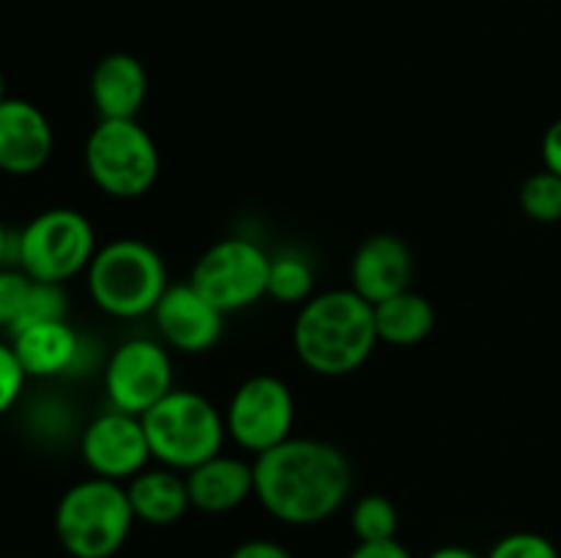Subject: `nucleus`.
<instances>
[{"instance_id": "f257e3e1", "label": "nucleus", "mask_w": 561, "mask_h": 558, "mask_svg": "<svg viewBox=\"0 0 561 558\" xmlns=\"http://www.w3.org/2000/svg\"><path fill=\"white\" fill-rule=\"evenodd\" d=\"M255 498L285 525H318L345 507L354 487V468L343 449L318 438H288L257 454Z\"/></svg>"}, {"instance_id": "f03ea898", "label": "nucleus", "mask_w": 561, "mask_h": 558, "mask_svg": "<svg viewBox=\"0 0 561 558\" xmlns=\"http://www.w3.org/2000/svg\"><path fill=\"white\" fill-rule=\"evenodd\" d=\"M294 350L301 364L321 377H343L365 367L378 345L370 301L354 288L310 295L294 321Z\"/></svg>"}, {"instance_id": "7ed1b4c3", "label": "nucleus", "mask_w": 561, "mask_h": 558, "mask_svg": "<svg viewBox=\"0 0 561 558\" xmlns=\"http://www.w3.org/2000/svg\"><path fill=\"white\" fill-rule=\"evenodd\" d=\"M129 492L121 481L88 476L58 498L53 528L71 558H113L135 528Z\"/></svg>"}, {"instance_id": "20e7f679", "label": "nucleus", "mask_w": 561, "mask_h": 558, "mask_svg": "<svg viewBox=\"0 0 561 558\" xmlns=\"http://www.w3.org/2000/svg\"><path fill=\"white\" fill-rule=\"evenodd\" d=\"M85 284L93 304L115 321L151 315L170 288L164 257L140 239H115L99 246L85 271Z\"/></svg>"}, {"instance_id": "39448f33", "label": "nucleus", "mask_w": 561, "mask_h": 558, "mask_svg": "<svg viewBox=\"0 0 561 558\" xmlns=\"http://www.w3.org/2000/svg\"><path fill=\"white\" fill-rule=\"evenodd\" d=\"M140 419L151 457L181 474H190L192 468L211 460L228 441L222 410L192 388H173Z\"/></svg>"}, {"instance_id": "423d86ee", "label": "nucleus", "mask_w": 561, "mask_h": 558, "mask_svg": "<svg viewBox=\"0 0 561 558\" xmlns=\"http://www.w3.org/2000/svg\"><path fill=\"white\" fill-rule=\"evenodd\" d=\"M88 178L115 200H137L153 189L162 170L157 140L140 120H102L85 140Z\"/></svg>"}, {"instance_id": "0eeeda50", "label": "nucleus", "mask_w": 561, "mask_h": 558, "mask_svg": "<svg viewBox=\"0 0 561 558\" xmlns=\"http://www.w3.org/2000/svg\"><path fill=\"white\" fill-rule=\"evenodd\" d=\"M96 230L77 208L38 211L22 230H16V268L33 282L66 284L85 274L96 255Z\"/></svg>"}, {"instance_id": "6e6552de", "label": "nucleus", "mask_w": 561, "mask_h": 558, "mask_svg": "<svg viewBox=\"0 0 561 558\" xmlns=\"http://www.w3.org/2000/svg\"><path fill=\"white\" fill-rule=\"evenodd\" d=\"M272 255L247 235L219 239L197 257L190 282L219 312H239L257 304L268 290Z\"/></svg>"}, {"instance_id": "1a4fd4ad", "label": "nucleus", "mask_w": 561, "mask_h": 558, "mask_svg": "<svg viewBox=\"0 0 561 558\" xmlns=\"http://www.w3.org/2000/svg\"><path fill=\"white\" fill-rule=\"evenodd\" d=\"M222 416L230 441L257 457L294 438L296 399L283 377L252 375L236 386Z\"/></svg>"}, {"instance_id": "9d476101", "label": "nucleus", "mask_w": 561, "mask_h": 558, "mask_svg": "<svg viewBox=\"0 0 561 558\" xmlns=\"http://www.w3.org/2000/svg\"><path fill=\"white\" fill-rule=\"evenodd\" d=\"M173 359L168 345L151 337H129L104 361V394L110 408L142 416L173 392Z\"/></svg>"}, {"instance_id": "9b49d317", "label": "nucleus", "mask_w": 561, "mask_h": 558, "mask_svg": "<svg viewBox=\"0 0 561 558\" xmlns=\"http://www.w3.org/2000/svg\"><path fill=\"white\" fill-rule=\"evenodd\" d=\"M80 457L93 476L121 485L146 470L153 460L140 416L115 408L88 421L80 432Z\"/></svg>"}, {"instance_id": "f8f14e48", "label": "nucleus", "mask_w": 561, "mask_h": 558, "mask_svg": "<svg viewBox=\"0 0 561 558\" xmlns=\"http://www.w3.org/2000/svg\"><path fill=\"white\" fill-rule=\"evenodd\" d=\"M151 315L162 342L181 353H206L225 332V312H219L192 282L170 284Z\"/></svg>"}, {"instance_id": "ddd939ff", "label": "nucleus", "mask_w": 561, "mask_h": 558, "mask_svg": "<svg viewBox=\"0 0 561 558\" xmlns=\"http://www.w3.org/2000/svg\"><path fill=\"white\" fill-rule=\"evenodd\" d=\"M55 131L38 104L9 96L0 102V173L27 178L47 167Z\"/></svg>"}, {"instance_id": "4468645a", "label": "nucleus", "mask_w": 561, "mask_h": 558, "mask_svg": "<svg viewBox=\"0 0 561 558\" xmlns=\"http://www.w3.org/2000/svg\"><path fill=\"white\" fill-rule=\"evenodd\" d=\"M351 288L370 304L387 301L411 288L414 252L400 235H367L351 257Z\"/></svg>"}, {"instance_id": "2eb2a0df", "label": "nucleus", "mask_w": 561, "mask_h": 558, "mask_svg": "<svg viewBox=\"0 0 561 558\" xmlns=\"http://www.w3.org/2000/svg\"><path fill=\"white\" fill-rule=\"evenodd\" d=\"M148 98V71L129 53H110L93 66L91 102L102 120L137 118Z\"/></svg>"}, {"instance_id": "dca6fc26", "label": "nucleus", "mask_w": 561, "mask_h": 558, "mask_svg": "<svg viewBox=\"0 0 561 558\" xmlns=\"http://www.w3.org/2000/svg\"><path fill=\"white\" fill-rule=\"evenodd\" d=\"M190 501L203 514H228L255 496V468L244 457L214 454L186 474Z\"/></svg>"}, {"instance_id": "f3484780", "label": "nucleus", "mask_w": 561, "mask_h": 558, "mask_svg": "<svg viewBox=\"0 0 561 558\" xmlns=\"http://www.w3.org/2000/svg\"><path fill=\"white\" fill-rule=\"evenodd\" d=\"M9 339L27 377L69 375L80 367L82 350H85V339L66 321L38 323V326L11 334Z\"/></svg>"}, {"instance_id": "a211bd4d", "label": "nucleus", "mask_w": 561, "mask_h": 558, "mask_svg": "<svg viewBox=\"0 0 561 558\" xmlns=\"http://www.w3.org/2000/svg\"><path fill=\"white\" fill-rule=\"evenodd\" d=\"M126 492H129L135 520L146 525H157V528L179 523L192 509L186 474L168 468V465H157V468L148 465L146 470L131 476Z\"/></svg>"}, {"instance_id": "6ab92c4d", "label": "nucleus", "mask_w": 561, "mask_h": 558, "mask_svg": "<svg viewBox=\"0 0 561 558\" xmlns=\"http://www.w3.org/2000/svg\"><path fill=\"white\" fill-rule=\"evenodd\" d=\"M373 315H376L378 342L394 345V348H414L425 342L436 328V310L431 299L411 288L373 304Z\"/></svg>"}, {"instance_id": "aec40b11", "label": "nucleus", "mask_w": 561, "mask_h": 558, "mask_svg": "<svg viewBox=\"0 0 561 558\" xmlns=\"http://www.w3.org/2000/svg\"><path fill=\"white\" fill-rule=\"evenodd\" d=\"M316 288V271H312V263L307 260L301 252H279L272 255L268 263V290L266 295H272L279 304H305Z\"/></svg>"}, {"instance_id": "412c9836", "label": "nucleus", "mask_w": 561, "mask_h": 558, "mask_svg": "<svg viewBox=\"0 0 561 558\" xmlns=\"http://www.w3.org/2000/svg\"><path fill=\"white\" fill-rule=\"evenodd\" d=\"M398 507L392 503V498L381 496V492L362 496L351 509V528L359 542L398 539Z\"/></svg>"}, {"instance_id": "4be33fe9", "label": "nucleus", "mask_w": 561, "mask_h": 558, "mask_svg": "<svg viewBox=\"0 0 561 558\" xmlns=\"http://www.w3.org/2000/svg\"><path fill=\"white\" fill-rule=\"evenodd\" d=\"M520 208L529 219L540 224L561 222V175L551 170L529 175L520 186Z\"/></svg>"}, {"instance_id": "5701e85b", "label": "nucleus", "mask_w": 561, "mask_h": 558, "mask_svg": "<svg viewBox=\"0 0 561 558\" xmlns=\"http://www.w3.org/2000/svg\"><path fill=\"white\" fill-rule=\"evenodd\" d=\"M66 315H69V295H66L64 284L33 282L31 290H27V299L20 317H16L14 326L9 328V337L11 334L22 332V328L38 326V323L66 321Z\"/></svg>"}, {"instance_id": "b1692460", "label": "nucleus", "mask_w": 561, "mask_h": 558, "mask_svg": "<svg viewBox=\"0 0 561 558\" xmlns=\"http://www.w3.org/2000/svg\"><path fill=\"white\" fill-rule=\"evenodd\" d=\"M485 558H561L557 545L537 531H515L502 536Z\"/></svg>"}, {"instance_id": "393cba45", "label": "nucleus", "mask_w": 561, "mask_h": 558, "mask_svg": "<svg viewBox=\"0 0 561 558\" xmlns=\"http://www.w3.org/2000/svg\"><path fill=\"white\" fill-rule=\"evenodd\" d=\"M33 279L27 277L22 268L3 266L0 268V328L9 332L20 317L22 306H25L27 290H31Z\"/></svg>"}, {"instance_id": "a878e982", "label": "nucleus", "mask_w": 561, "mask_h": 558, "mask_svg": "<svg viewBox=\"0 0 561 558\" xmlns=\"http://www.w3.org/2000/svg\"><path fill=\"white\" fill-rule=\"evenodd\" d=\"M27 372L22 370L11 342H0V416L9 414L25 392Z\"/></svg>"}, {"instance_id": "bb28decb", "label": "nucleus", "mask_w": 561, "mask_h": 558, "mask_svg": "<svg viewBox=\"0 0 561 558\" xmlns=\"http://www.w3.org/2000/svg\"><path fill=\"white\" fill-rule=\"evenodd\" d=\"M348 558H414V553L398 539L383 542H359Z\"/></svg>"}, {"instance_id": "cd10ccee", "label": "nucleus", "mask_w": 561, "mask_h": 558, "mask_svg": "<svg viewBox=\"0 0 561 558\" xmlns=\"http://www.w3.org/2000/svg\"><path fill=\"white\" fill-rule=\"evenodd\" d=\"M228 558H294V553L274 539H247Z\"/></svg>"}, {"instance_id": "c85d7f7f", "label": "nucleus", "mask_w": 561, "mask_h": 558, "mask_svg": "<svg viewBox=\"0 0 561 558\" xmlns=\"http://www.w3.org/2000/svg\"><path fill=\"white\" fill-rule=\"evenodd\" d=\"M540 153H542V164H546V170L561 175V118L553 120V124L546 129V135H542Z\"/></svg>"}, {"instance_id": "c756f323", "label": "nucleus", "mask_w": 561, "mask_h": 558, "mask_svg": "<svg viewBox=\"0 0 561 558\" xmlns=\"http://www.w3.org/2000/svg\"><path fill=\"white\" fill-rule=\"evenodd\" d=\"M16 263V233L9 230L0 219V268L14 266Z\"/></svg>"}, {"instance_id": "7c9ffc66", "label": "nucleus", "mask_w": 561, "mask_h": 558, "mask_svg": "<svg viewBox=\"0 0 561 558\" xmlns=\"http://www.w3.org/2000/svg\"><path fill=\"white\" fill-rule=\"evenodd\" d=\"M427 558H485V556H480V553H474L471 547H463V545H444V547H436Z\"/></svg>"}, {"instance_id": "2f4dec72", "label": "nucleus", "mask_w": 561, "mask_h": 558, "mask_svg": "<svg viewBox=\"0 0 561 558\" xmlns=\"http://www.w3.org/2000/svg\"><path fill=\"white\" fill-rule=\"evenodd\" d=\"M3 98H9V93H5V77L3 71H0V102H3Z\"/></svg>"}]
</instances>
